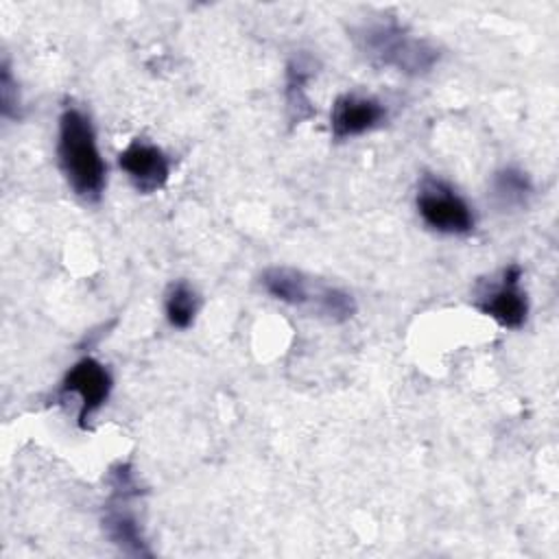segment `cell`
Listing matches in <instances>:
<instances>
[{
	"label": "cell",
	"mask_w": 559,
	"mask_h": 559,
	"mask_svg": "<svg viewBox=\"0 0 559 559\" xmlns=\"http://www.w3.org/2000/svg\"><path fill=\"white\" fill-rule=\"evenodd\" d=\"M354 39L360 52L376 66L393 68L402 74L419 76L428 74L439 61V48L411 33L397 20H376L358 26L354 31Z\"/></svg>",
	"instance_id": "2"
},
{
	"label": "cell",
	"mask_w": 559,
	"mask_h": 559,
	"mask_svg": "<svg viewBox=\"0 0 559 559\" xmlns=\"http://www.w3.org/2000/svg\"><path fill=\"white\" fill-rule=\"evenodd\" d=\"M314 66L306 57H297L288 63L286 70V100L288 107L295 111V120H304L312 114L310 100L306 96V83L312 79Z\"/></svg>",
	"instance_id": "11"
},
{
	"label": "cell",
	"mask_w": 559,
	"mask_h": 559,
	"mask_svg": "<svg viewBox=\"0 0 559 559\" xmlns=\"http://www.w3.org/2000/svg\"><path fill=\"white\" fill-rule=\"evenodd\" d=\"M109 480H111L114 496L107 502L105 515H103V528H105L107 537L127 555L148 557L151 550H148V546H146V542L142 537L138 520L127 509L129 498L140 493L131 465L129 463H118L116 467H111Z\"/></svg>",
	"instance_id": "5"
},
{
	"label": "cell",
	"mask_w": 559,
	"mask_h": 559,
	"mask_svg": "<svg viewBox=\"0 0 559 559\" xmlns=\"http://www.w3.org/2000/svg\"><path fill=\"white\" fill-rule=\"evenodd\" d=\"M522 269L518 264H509L502 271L500 284H491L476 299V306L483 314L491 317L496 323L509 330H520L528 317V299L520 288Z\"/></svg>",
	"instance_id": "7"
},
{
	"label": "cell",
	"mask_w": 559,
	"mask_h": 559,
	"mask_svg": "<svg viewBox=\"0 0 559 559\" xmlns=\"http://www.w3.org/2000/svg\"><path fill=\"white\" fill-rule=\"evenodd\" d=\"M415 205L419 218L439 234L465 236L476 225L469 203L448 181L432 175L419 181Z\"/></svg>",
	"instance_id": "4"
},
{
	"label": "cell",
	"mask_w": 559,
	"mask_h": 559,
	"mask_svg": "<svg viewBox=\"0 0 559 559\" xmlns=\"http://www.w3.org/2000/svg\"><path fill=\"white\" fill-rule=\"evenodd\" d=\"M111 373L109 369L92 356L76 360L61 380L59 393L61 395H76L79 397V426L87 428L92 415L107 402L111 393Z\"/></svg>",
	"instance_id": "6"
},
{
	"label": "cell",
	"mask_w": 559,
	"mask_h": 559,
	"mask_svg": "<svg viewBox=\"0 0 559 559\" xmlns=\"http://www.w3.org/2000/svg\"><path fill=\"white\" fill-rule=\"evenodd\" d=\"M384 120L386 107L378 98L347 92L341 94L330 109V133L336 142H345L373 131Z\"/></svg>",
	"instance_id": "8"
},
{
	"label": "cell",
	"mask_w": 559,
	"mask_h": 559,
	"mask_svg": "<svg viewBox=\"0 0 559 559\" xmlns=\"http://www.w3.org/2000/svg\"><path fill=\"white\" fill-rule=\"evenodd\" d=\"M533 192V183L526 173L515 166H507L493 175V197L502 207L526 205Z\"/></svg>",
	"instance_id": "12"
},
{
	"label": "cell",
	"mask_w": 559,
	"mask_h": 559,
	"mask_svg": "<svg viewBox=\"0 0 559 559\" xmlns=\"http://www.w3.org/2000/svg\"><path fill=\"white\" fill-rule=\"evenodd\" d=\"M118 166L127 173L131 186L140 194H153L162 190L170 177V159L166 153L140 138L131 140L118 153Z\"/></svg>",
	"instance_id": "9"
},
{
	"label": "cell",
	"mask_w": 559,
	"mask_h": 559,
	"mask_svg": "<svg viewBox=\"0 0 559 559\" xmlns=\"http://www.w3.org/2000/svg\"><path fill=\"white\" fill-rule=\"evenodd\" d=\"M57 162L72 188L85 203H98L107 186V166L98 151L96 131L85 111L68 105L59 116Z\"/></svg>",
	"instance_id": "1"
},
{
	"label": "cell",
	"mask_w": 559,
	"mask_h": 559,
	"mask_svg": "<svg viewBox=\"0 0 559 559\" xmlns=\"http://www.w3.org/2000/svg\"><path fill=\"white\" fill-rule=\"evenodd\" d=\"M260 284L273 299L314 312L317 317L332 323H343L356 312V301L352 293L293 266L264 269L260 275Z\"/></svg>",
	"instance_id": "3"
},
{
	"label": "cell",
	"mask_w": 559,
	"mask_h": 559,
	"mask_svg": "<svg viewBox=\"0 0 559 559\" xmlns=\"http://www.w3.org/2000/svg\"><path fill=\"white\" fill-rule=\"evenodd\" d=\"M0 103L4 118H20V92L7 61H2L0 70Z\"/></svg>",
	"instance_id": "13"
},
{
	"label": "cell",
	"mask_w": 559,
	"mask_h": 559,
	"mask_svg": "<svg viewBox=\"0 0 559 559\" xmlns=\"http://www.w3.org/2000/svg\"><path fill=\"white\" fill-rule=\"evenodd\" d=\"M197 310H199V297L186 280H177L166 288L164 312L173 328L177 330L190 328L194 323Z\"/></svg>",
	"instance_id": "10"
}]
</instances>
